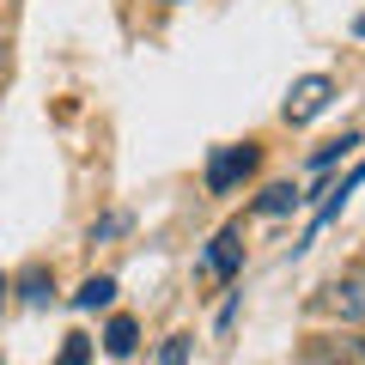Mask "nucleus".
I'll list each match as a JSON object with an SVG mask.
<instances>
[{
    "label": "nucleus",
    "mask_w": 365,
    "mask_h": 365,
    "mask_svg": "<svg viewBox=\"0 0 365 365\" xmlns=\"http://www.w3.org/2000/svg\"><path fill=\"white\" fill-rule=\"evenodd\" d=\"M317 311H329L341 329H359V335H365V262L329 274L323 287H317Z\"/></svg>",
    "instance_id": "nucleus-1"
},
{
    "label": "nucleus",
    "mask_w": 365,
    "mask_h": 365,
    "mask_svg": "<svg viewBox=\"0 0 365 365\" xmlns=\"http://www.w3.org/2000/svg\"><path fill=\"white\" fill-rule=\"evenodd\" d=\"M256 165H262V146H256V140L220 146V153L207 158V189H213V195H225V189H237V182H244Z\"/></svg>",
    "instance_id": "nucleus-2"
},
{
    "label": "nucleus",
    "mask_w": 365,
    "mask_h": 365,
    "mask_svg": "<svg viewBox=\"0 0 365 365\" xmlns=\"http://www.w3.org/2000/svg\"><path fill=\"white\" fill-rule=\"evenodd\" d=\"M299 365H365V335L341 329V335H311L299 353Z\"/></svg>",
    "instance_id": "nucleus-3"
},
{
    "label": "nucleus",
    "mask_w": 365,
    "mask_h": 365,
    "mask_svg": "<svg viewBox=\"0 0 365 365\" xmlns=\"http://www.w3.org/2000/svg\"><path fill=\"white\" fill-rule=\"evenodd\" d=\"M329 98H335V79H329V73H304L299 86L287 91V104H280V116H287L292 128H299V122L323 116V110H329Z\"/></svg>",
    "instance_id": "nucleus-4"
},
{
    "label": "nucleus",
    "mask_w": 365,
    "mask_h": 365,
    "mask_svg": "<svg viewBox=\"0 0 365 365\" xmlns=\"http://www.w3.org/2000/svg\"><path fill=\"white\" fill-rule=\"evenodd\" d=\"M237 268H244V244H237V225H225V232L207 244V256H201V274H213V280H232Z\"/></svg>",
    "instance_id": "nucleus-5"
},
{
    "label": "nucleus",
    "mask_w": 365,
    "mask_h": 365,
    "mask_svg": "<svg viewBox=\"0 0 365 365\" xmlns=\"http://www.w3.org/2000/svg\"><path fill=\"white\" fill-rule=\"evenodd\" d=\"M359 182H365V158H359V165H353V170H347V177H341V182H335V189H329V201H323V207H317V225H311V232H323V225H329V220H335V213H341V207H347V195H353V189H359Z\"/></svg>",
    "instance_id": "nucleus-6"
},
{
    "label": "nucleus",
    "mask_w": 365,
    "mask_h": 365,
    "mask_svg": "<svg viewBox=\"0 0 365 365\" xmlns=\"http://www.w3.org/2000/svg\"><path fill=\"white\" fill-rule=\"evenodd\" d=\"M134 347H140V323H134V317H110L104 323V353L110 359H128Z\"/></svg>",
    "instance_id": "nucleus-7"
},
{
    "label": "nucleus",
    "mask_w": 365,
    "mask_h": 365,
    "mask_svg": "<svg viewBox=\"0 0 365 365\" xmlns=\"http://www.w3.org/2000/svg\"><path fill=\"white\" fill-rule=\"evenodd\" d=\"M73 304H79V311H104V304H116V280H110V274H91L86 287L73 292Z\"/></svg>",
    "instance_id": "nucleus-8"
},
{
    "label": "nucleus",
    "mask_w": 365,
    "mask_h": 365,
    "mask_svg": "<svg viewBox=\"0 0 365 365\" xmlns=\"http://www.w3.org/2000/svg\"><path fill=\"white\" fill-rule=\"evenodd\" d=\"M299 189H292V182H274V189H268V195H262L256 201V213H287V207H299Z\"/></svg>",
    "instance_id": "nucleus-9"
},
{
    "label": "nucleus",
    "mask_w": 365,
    "mask_h": 365,
    "mask_svg": "<svg viewBox=\"0 0 365 365\" xmlns=\"http://www.w3.org/2000/svg\"><path fill=\"white\" fill-rule=\"evenodd\" d=\"M353 146H359V134H341V140H323V146H317V153H311V165L323 170V165H335V158H347Z\"/></svg>",
    "instance_id": "nucleus-10"
},
{
    "label": "nucleus",
    "mask_w": 365,
    "mask_h": 365,
    "mask_svg": "<svg viewBox=\"0 0 365 365\" xmlns=\"http://www.w3.org/2000/svg\"><path fill=\"white\" fill-rule=\"evenodd\" d=\"M19 287H25V304H49V292H55V280L43 268H31L25 280H19Z\"/></svg>",
    "instance_id": "nucleus-11"
},
{
    "label": "nucleus",
    "mask_w": 365,
    "mask_h": 365,
    "mask_svg": "<svg viewBox=\"0 0 365 365\" xmlns=\"http://www.w3.org/2000/svg\"><path fill=\"white\" fill-rule=\"evenodd\" d=\"M55 365H91V341L86 335H67V347L55 353Z\"/></svg>",
    "instance_id": "nucleus-12"
},
{
    "label": "nucleus",
    "mask_w": 365,
    "mask_h": 365,
    "mask_svg": "<svg viewBox=\"0 0 365 365\" xmlns=\"http://www.w3.org/2000/svg\"><path fill=\"white\" fill-rule=\"evenodd\" d=\"M182 359H189V335H170L165 353H158V365H182Z\"/></svg>",
    "instance_id": "nucleus-13"
},
{
    "label": "nucleus",
    "mask_w": 365,
    "mask_h": 365,
    "mask_svg": "<svg viewBox=\"0 0 365 365\" xmlns=\"http://www.w3.org/2000/svg\"><path fill=\"white\" fill-rule=\"evenodd\" d=\"M116 232H128V220H122V213H110V220L91 225V244H104V237H116Z\"/></svg>",
    "instance_id": "nucleus-14"
},
{
    "label": "nucleus",
    "mask_w": 365,
    "mask_h": 365,
    "mask_svg": "<svg viewBox=\"0 0 365 365\" xmlns=\"http://www.w3.org/2000/svg\"><path fill=\"white\" fill-rule=\"evenodd\" d=\"M6 292H13V280H6V274H0V304H6Z\"/></svg>",
    "instance_id": "nucleus-15"
},
{
    "label": "nucleus",
    "mask_w": 365,
    "mask_h": 365,
    "mask_svg": "<svg viewBox=\"0 0 365 365\" xmlns=\"http://www.w3.org/2000/svg\"><path fill=\"white\" fill-rule=\"evenodd\" d=\"M353 31H359V37H365V13H359V19H353Z\"/></svg>",
    "instance_id": "nucleus-16"
},
{
    "label": "nucleus",
    "mask_w": 365,
    "mask_h": 365,
    "mask_svg": "<svg viewBox=\"0 0 365 365\" xmlns=\"http://www.w3.org/2000/svg\"><path fill=\"white\" fill-rule=\"evenodd\" d=\"M165 6H177V0H165Z\"/></svg>",
    "instance_id": "nucleus-17"
}]
</instances>
